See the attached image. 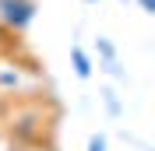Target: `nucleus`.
<instances>
[{
    "instance_id": "nucleus-1",
    "label": "nucleus",
    "mask_w": 155,
    "mask_h": 151,
    "mask_svg": "<svg viewBox=\"0 0 155 151\" xmlns=\"http://www.w3.org/2000/svg\"><path fill=\"white\" fill-rule=\"evenodd\" d=\"M35 0H0V21L11 32H25L35 21Z\"/></svg>"
},
{
    "instance_id": "nucleus-2",
    "label": "nucleus",
    "mask_w": 155,
    "mask_h": 151,
    "mask_svg": "<svg viewBox=\"0 0 155 151\" xmlns=\"http://www.w3.org/2000/svg\"><path fill=\"white\" fill-rule=\"evenodd\" d=\"M71 60H74V74H78V77H88V74H92V63H88V56H85V49H81V46L71 49Z\"/></svg>"
},
{
    "instance_id": "nucleus-3",
    "label": "nucleus",
    "mask_w": 155,
    "mask_h": 151,
    "mask_svg": "<svg viewBox=\"0 0 155 151\" xmlns=\"http://www.w3.org/2000/svg\"><path fill=\"white\" fill-rule=\"evenodd\" d=\"M18 32H11L7 25H4V21H0V56H4V53H11V49H18Z\"/></svg>"
},
{
    "instance_id": "nucleus-4",
    "label": "nucleus",
    "mask_w": 155,
    "mask_h": 151,
    "mask_svg": "<svg viewBox=\"0 0 155 151\" xmlns=\"http://www.w3.org/2000/svg\"><path fill=\"white\" fill-rule=\"evenodd\" d=\"M88 151H106V141H102V133H95V137L88 141Z\"/></svg>"
},
{
    "instance_id": "nucleus-5",
    "label": "nucleus",
    "mask_w": 155,
    "mask_h": 151,
    "mask_svg": "<svg viewBox=\"0 0 155 151\" xmlns=\"http://www.w3.org/2000/svg\"><path fill=\"white\" fill-rule=\"evenodd\" d=\"M141 7H145V14H155V0H137Z\"/></svg>"
}]
</instances>
